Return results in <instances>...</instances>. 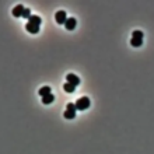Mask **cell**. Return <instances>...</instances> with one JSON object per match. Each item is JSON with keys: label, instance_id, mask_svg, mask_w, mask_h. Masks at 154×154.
<instances>
[{"label": "cell", "instance_id": "cell-1", "mask_svg": "<svg viewBox=\"0 0 154 154\" xmlns=\"http://www.w3.org/2000/svg\"><path fill=\"white\" fill-rule=\"evenodd\" d=\"M142 44H143V32L142 31H133L130 45L134 46V48H139V46H142Z\"/></svg>", "mask_w": 154, "mask_h": 154}, {"label": "cell", "instance_id": "cell-2", "mask_svg": "<svg viewBox=\"0 0 154 154\" xmlns=\"http://www.w3.org/2000/svg\"><path fill=\"white\" fill-rule=\"evenodd\" d=\"M90 104H91V102H90L88 97H81L76 101V108L79 111H85L90 106Z\"/></svg>", "mask_w": 154, "mask_h": 154}, {"label": "cell", "instance_id": "cell-3", "mask_svg": "<svg viewBox=\"0 0 154 154\" xmlns=\"http://www.w3.org/2000/svg\"><path fill=\"white\" fill-rule=\"evenodd\" d=\"M55 20H56V23L59 25H63L66 21H67L66 11H63V10H59V11H56V14H55Z\"/></svg>", "mask_w": 154, "mask_h": 154}, {"label": "cell", "instance_id": "cell-4", "mask_svg": "<svg viewBox=\"0 0 154 154\" xmlns=\"http://www.w3.org/2000/svg\"><path fill=\"white\" fill-rule=\"evenodd\" d=\"M66 81H67V83H70V84H73L74 87H77V85L80 84V79H79L76 74H73V73H70V74H67V76H66Z\"/></svg>", "mask_w": 154, "mask_h": 154}, {"label": "cell", "instance_id": "cell-5", "mask_svg": "<svg viewBox=\"0 0 154 154\" xmlns=\"http://www.w3.org/2000/svg\"><path fill=\"white\" fill-rule=\"evenodd\" d=\"M24 10H25L24 6L18 4V6H16V7L13 8V16H14V17H23V14H24Z\"/></svg>", "mask_w": 154, "mask_h": 154}, {"label": "cell", "instance_id": "cell-6", "mask_svg": "<svg viewBox=\"0 0 154 154\" xmlns=\"http://www.w3.org/2000/svg\"><path fill=\"white\" fill-rule=\"evenodd\" d=\"M76 24H77V21L74 20L73 17H70V18H67V21L65 23V27H66V29L72 31V29L76 28Z\"/></svg>", "mask_w": 154, "mask_h": 154}, {"label": "cell", "instance_id": "cell-7", "mask_svg": "<svg viewBox=\"0 0 154 154\" xmlns=\"http://www.w3.org/2000/svg\"><path fill=\"white\" fill-rule=\"evenodd\" d=\"M25 29H27L29 34H37L38 31H39V27H38V25H34V24H29V23H27V25H25Z\"/></svg>", "mask_w": 154, "mask_h": 154}, {"label": "cell", "instance_id": "cell-8", "mask_svg": "<svg viewBox=\"0 0 154 154\" xmlns=\"http://www.w3.org/2000/svg\"><path fill=\"white\" fill-rule=\"evenodd\" d=\"M49 94H52V88H51V87H48V85L41 87V90H39V95H41V97H46V95H49Z\"/></svg>", "mask_w": 154, "mask_h": 154}, {"label": "cell", "instance_id": "cell-9", "mask_svg": "<svg viewBox=\"0 0 154 154\" xmlns=\"http://www.w3.org/2000/svg\"><path fill=\"white\" fill-rule=\"evenodd\" d=\"M29 24H34V25H38L39 27L41 23H42V20H41V17L39 16H31L29 17V20H28Z\"/></svg>", "mask_w": 154, "mask_h": 154}, {"label": "cell", "instance_id": "cell-10", "mask_svg": "<svg viewBox=\"0 0 154 154\" xmlns=\"http://www.w3.org/2000/svg\"><path fill=\"white\" fill-rule=\"evenodd\" d=\"M63 90H65L66 93H74V90H76V87H74L73 84H70V83H67V81H66L65 84H63Z\"/></svg>", "mask_w": 154, "mask_h": 154}, {"label": "cell", "instance_id": "cell-11", "mask_svg": "<svg viewBox=\"0 0 154 154\" xmlns=\"http://www.w3.org/2000/svg\"><path fill=\"white\" fill-rule=\"evenodd\" d=\"M55 101V97H53V94H49L46 97H42V102H44L45 105H48V104H52Z\"/></svg>", "mask_w": 154, "mask_h": 154}, {"label": "cell", "instance_id": "cell-12", "mask_svg": "<svg viewBox=\"0 0 154 154\" xmlns=\"http://www.w3.org/2000/svg\"><path fill=\"white\" fill-rule=\"evenodd\" d=\"M65 118L66 119H74V118H76V111L66 109L65 111Z\"/></svg>", "mask_w": 154, "mask_h": 154}, {"label": "cell", "instance_id": "cell-13", "mask_svg": "<svg viewBox=\"0 0 154 154\" xmlns=\"http://www.w3.org/2000/svg\"><path fill=\"white\" fill-rule=\"evenodd\" d=\"M66 109H70V111H77V108H76V104H73V102H69V104L66 105Z\"/></svg>", "mask_w": 154, "mask_h": 154}, {"label": "cell", "instance_id": "cell-14", "mask_svg": "<svg viewBox=\"0 0 154 154\" xmlns=\"http://www.w3.org/2000/svg\"><path fill=\"white\" fill-rule=\"evenodd\" d=\"M31 16H32V14H31V10H29V8H25L23 17H24V18H28V20H29V17H31Z\"/></svg>", "mask_w": 154, "mask_h": 154}]
</instances>
